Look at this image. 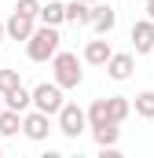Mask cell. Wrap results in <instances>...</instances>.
Segmentation results:
<instances>
[{
    "instance_id": "6da1fadb",
    "label": "cell",
    "mask_w": 154,
    "mask_h": 158,
    "mask_svg": "<svg viewBox=\"0 0 154 158\" xmlns=\"http://www.w3.org/2000/svg\"><path fill=\"white\" fill-rule=\"evenodd\" d=\"M48 63H51V81H55L63 92H66V88H77V85L84 81V70H81L84 59H77L74 52H63V48H59Z\"/></svg>"
},
{
    "instance_id": "7a4b0ae2",
    "label": "cell",
    "mask_w": 154,
    "mask_h": 158,
    "mask_svg": "<svg viewBox=\"0 0 154 158\" xmlns=\"http://www.w3.org/2000/svg\"><path fill=\"white\" fill-rule=\"evenodd\" d=\"M59 48H63L59 26H37V30L26 37V59H30V63H48Z\"/></svg>"
},
{
    "instance_id": "3957f363",
    "label": "cell",
    "mask_w": 154,
    "mask_h": 158,
    "mask_svg": "<svg viewBox=\"0 0 154 158\" xmlns=\"http://www.w3.org/2000/svg\"><path fill=\"white\" fill-rule=\"evenodd\" d=\"M55 129L66 136V140H77L84 129H88V118H84V107H77V103H63L59 107V114H55Z\"/></svg>"
},
{
    "instance_id": "277c9868",
    "label": "cell",
    "mask_w": 154,
    "mask_h": 158,
    "mask_svg": "<svg viewBox=\"0 0 154 158\" xmlns=\"http://www.w3.org/2000/svg\"><path fill=\"white\" fill-rule=\"evenodd\" d=\"M30 99H33V110H44V114H59V107L66 103L63 99V88L55 85V81H40V85H33L30 88Z\"/></svg>"
},
{
    "instance_id": "5b68a950",
    "label": "cell",
    "mask_w": 154,
    "mask_h": 158,
    "mask_svg": "<svg viewBox=\"0 0 154 158\" xmlns=\"http://www.w3.org/2000/svg\"><path fill=\"white\" fill-rule=\"evenodd\" d=\"M48 132H51V114H44V110H22V136L26 140H33V143H40V140H48Z\"/></svg>"
},
{
    "instance_id": "8992f818",
    "label": "cell",
    "mask_w": 154,
    "mask_h": 158,
    "mask_svg": "<svg viewBox=\"0 0 154 158\" xmlns=\"http://www.w3.org/2000/svg\"><path fill=\"white\" fill-rule=\"evenodd\" d=\"M92 30H95V37H110L117 26V11L110 7V4H103V0H95L92 4V22H88Z\"/></svg>"
},
{
    "instance_id": "52a82bcc",
    "label": "cell",
    "mask_w": 154,
    "mask_h": 158,
    "mask_svg": "<svg viewBox=\"0 0 154 158\" xmlns=\"http://www.w3.org/2000/svg\"><path fill=\"white\" fill-rule=\"evenodd\" d=\"M103 66H107V77L110 81H128L132 70H136V55L132 52H110V59Z\"/></svg>"
},
{
    "instance_id": "ba28073f",
    "label": "cell",
    "mask_w": 154,
    "mask_h": 158,
    "mask_svg": "<svg viewBox=\"0 0 154 158\" xmlns=\"http://www.w3.org/2000/svg\"><path fill=\"white\" fill-rule=\"evenodd\" d=\"M132 52L136 55L154 52V19H136L132 22Z\"/></svg>"
},
{
    "instance_id": "9c48e42d",
    "label": "cell",
    "mask_w": 154,
    "mask_h": 158,
    "mask_svg": "<svg viewBox=\"0 0 154 158\" xmlns=\"http://www.w3.org/2000/svg\"><path fill=\"white\" fill-rule=\"evenodd\" d=\"M37 30V19H30V15H18V11H11V19L4 22V37L11 40H22L26 44V37Z\"/></svg>"
},
{
    "instance_id": "30bf717a",
    "label": "cell",
    "mask_w": 154,
    "mask_h": 158,
    "mask_svg": "<svg viewBox=\"0 0 154 158\" xmlns=\"http://www.w3.org/2000/svg\"><path fill=\"white\" fill-rule=\"evenodd\" d=\"M110 52H114V48H110V40H107V37H95V40H88V44H84L81 59H84L88 66H103V63L110 59Z\"/></svg>"
},
{
    "instance_id": "8fae6325",
    "label": "cell",
    "mask_w": 154,
    "mask_h": 158,
    "mask_svg": "<svg viewBox=\"0 0 154 158\" xmlns=\"http://www.w3.org/2000/svg\"><path fill=\"white\" fill-rule=\"evenodd\" d=\"M37 22H40V26H63V22H66V4H63V0H48V4H40Z\"/></svg>"
},
{
    "instance_id": "7c38bea8",
    "label": "cell",
    "mask_w": 154,
    "mask_h": 158,
    "mask_svg": "<svg viewBox=\"0 0 154 158\" xmlns=\"http://www.w3.org/2000/svg\"><path fill=\"white\" fill-rule=\"evenodd\" d=\"M4 107H11V110H18V114H22V110H30V107H33L30 88H26V85H15L11 92H4Z\"/></svg>"
},
{
    "instance_id": "4fadbf2b",
    "label": "cell",
    "mask_w": 154,
    "mask_h": 158,
    "mask_svg": "<svg viewBox=\"0 0 154 158\" xmlns=\"http://www.w3.org/2000/svg\"><path fill=\"white\" fill-rule=\"evenodd\" d=\"M18 132H22V114L11 110V107H0V136L7 140V136H18Z\"/></svg>"
},
{
    "instance_id": "5bb4252c",
    "label": "cell",
    "mask_w": 154,
    "mask_h": 158,
    "mask_svg": "<svg viewBox=\"0 0 154 158\" xmlns=\"http://www.w3.org/2000/svg\"><path fill=\"white\" fill-rule=\"evenodd\" d=\"M66 22H74V26H88V22H92V4H84V0H70V4H66Z\"/></svg>"
},
{
    "instance_id": "9a60e30c",
    "label": "cell",
    "mask_w": 154,
    "mask_h": 158,
    "mask_svg": "<svg viewBox=\"0 0 154 158\" xmlns=\"http://www.w3.org/2000/svg\"><path fill=\"white\" fill-rule=\"evenodd\" d=\"M107 110H110V118L121 125V121L132 114V99H128V96H107Z\"/></svg>"
},
{
    "instance_id": "2e32d148",
    "label": "cell",
    "mask_w": 154,
    "mask_h": 158,
    "mask_svg": "<svg viewBox=\"0 0 154 158\" xmlns=\"http://www.w3.org/2000/svg\"><path fill=\"white\" fill-rule=\"evenodd\" d=\"M132 110H136L140 118L154 121V88H143V92H136V99H132Z\"/></svg>"
},
{
    "instance_id": "e0dca14e",
    "label": "cell",
    "mask_w": 154,
    "mask_h": 158,
    "mask_svg": "<svg viewBox=\"0 0 154 158\" xmlns=\"http://www.w3.org/2000/svg\"><path fill=\"white\" fill-rule=\"evenodd\" d=\"M84 118H88V129H95V125H107L110 118V110H107V99H92V107L84 110Z\"/></svg>"
},
{
    "instance_id": "ac0fdd59",
    "label": "cell",
    "mask_w": 154,
    "mask_h": 158,
    "mask_svg": "<svg viewBox=\"0 0 154 158\" xmlns=\"http://www.w3.org/2000/svg\"><path fill=\"white\" fill-rule=\"evenodd\" d=\"M92 136H95V143H99V147H110V143H117L121 129H117V121H107V125H95V129H92Z\"/></svg>"
},
{
    "instance_id": "d6986e66",
    "label": "cell",
    "mask_w": 154,
    "mask_h": 158,
    "mask_svg": "<svg viewBox=\"0 0 154 158\" xmlns=\"http://www.w3.org/2000/svg\"><path fill=\"white\" fill-rule=\"evenodd\" d=\"M15 85H22L18 70H4V66H0V96H4V92H11Z\"/></svg>"
},
{
    "instance_id": "ffe728a7",
    "label": "cell",
    "mask_w": 154,
    "mask_h": 158,
    "mask_svg": "<svg viewBox=\"0 0 154 158\" xmlns=\"http://www.w3.org/2000/svg\"><path fill=\"white\" fill-rule=\"evenodd\" d=\"M15 11H18V15H30V19H37L40 0H15Z\"/></svg>"
},
{
    "instance_id": "44dd1931",
    "label": "cell",
    "mask_w": 154,
    "mask_h": 158,
    "mask_svg": "<svg viewBox=\"0 0 154 158\" xmlns=\"http://www.w3.org/2000/svg\"><path fill=\"white\" fill-rule=\"evenodd\" d=\"M147 19H154V0H147Z\"/></svg>"
},
{
    "instance_id": "7402d4cb",
    "label": "cell",
    "mask_w": 154,
    "mask_h": 158,
    "mask_svg": "<svg viewBox=\"0 0 154 158\" xmlns=\"http://www.w3.org/2000/svg\"><path fill=\"white\" fill-rule=\"evenodd\" d=\"M0 40H4V22H0Z\"/></svg>"
},
{
    "instance_id": "603a6c76",
    "label": "cell",
    "mask_w": 154,
    "mask_h": 158,
    "mask_svg": "<svg viewBox=\"0 0 154 158\" xmlns=\"http://www.w3.org/2000/svg\"><path fill=\"white\" fill-rule=\"evenodd\" d=\"M84 4H95V0H84Z\"/></svg>"
},
{
    "instance_id": "cb8c5ba5",
    "label": "cell",
    "mask_w": 154,
    "mask_h": 158,
    "mask_svg": "<svg viewBox=\"0 0 154 158\" xmlns=\"http://www.w3.org/2000/svg\"><path fill=\"white\" fill-rule=\"evenodd\" d=\"M0 107H4V96H0Z\"/></svg>"
},
{
    "instance_id": "d4e9b609",
    "label": "cell",
    "mask_w": 154,
    "mask_h": 158,
    "mask_svg": "<svg viewBox=\"0 0 154 158\" xmlns=\"http://www.w3.org/2000/svg\"><path fill=\"white\" fill-rule=\"evenodd\" d=\"M0 155H4V147H0Z\"/></svg>"
},
{
    "instance_id": "484cf974",
    "label": "cell",
    "mask_w": 154,
    "mask_h": 158,
    "mask_svg": "<svg viewBox=\"0 0 154 158\" xmlns=\"http://www.w3.org/2000/svg\"><path fill=\"white\" fill-rule=\"evenodd\" d=\"M0 66H4V63H0Z\"/></svg>"
}]
</instances>
